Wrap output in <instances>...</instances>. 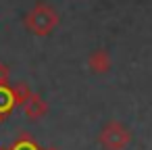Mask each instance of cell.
<instances>
[{"instance_id":"cell-1","label":"cell","mask_w":152,"mask_h":150,"mask_svg":"<svg viewBox=\"0 0 152 150\" xmlns=\"http://www.w3.org/2000/svg\"><path fill=\"white\" fill-rule=\"evenodd\" d=\"M56 23H58V17H56L54 9L48 7V4H44V2L36 4V7L31 9V13L27 15V29L34 31L36 36H46V34H50V31L56 27Z\"/></svg>"},{"instance_id":"cell-2","label":"cell","mask_w":152,"mask_h":150,"mask_svg":"<svg viewBox=\"0 0 152 150\" xmlns=\"http://www.w3.org/2000/svg\"><path fill=\"white\" fill-rule=\"evenodd\" d=\"M23 108H25V115H27L29 119H38V117H42V115L46 113V104H44L42 98H38V96H29V98L25 100Z\"/></svg>"},{"instance_id":"cell-4","label":"cell","mask_w":152,"mask_h":150,"mask_svg":"<svg viewBox=\"0 0 152 150\" xmlns=\"http://www.w3.org/2000/svg\"><path fill=\"white\" fill-rule=\"evenodd\" d=\"M7 79H9V69H7V65L0 63V86H4Z\"/></svg>"},{"instance_id":"cell-3","label":"cell","mask_w":152,"mask_h":150,"mask_svg":"<svg viewBox=\"0 0 152 150\" xmlns=\"http://www.w3.org/2000/svg\"><path fill=\"white\" fill-rule=\"evenodd\" d=\"M11 94H13V98H15V102H19V104H25V100L31 96V92L23 86V83H19V86H15V88H11Z\"/></svg>"}]
</instances>
